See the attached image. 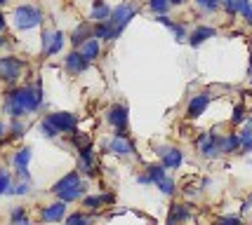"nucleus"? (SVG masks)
Wrapping results in <instances>:
<instances>
[{"mask_svg": "<svg viewBox=\"0 0 252 225\" xmlns=\"http://www.w3.org/2000/svg\"><path fill=\"white\" fill-rule=\"evenodd\" d=\"M170 7V0H149V10L156 14H165Z\"/></svg>", "mask_w": 252, "mask_h": 225, "instance_id": "28", "label": "nucleus"}, {"mask_svg": "<svg viewBox=\"0 0 252 225\" xmlns=\"http://www.w3.org/2000/svg\"><path fill=\"white\" fill-rule=\"evenodd\" d=\"M2 28H5V17H2V12H0V33H2Z\"/></svg>", "mask_w": 252, "mask_h": 225, "instance_id": "42", "label": "nucleus"}, {"mask_svg": "<svg viewBox=\"0 0 252 225\" xmlns=\"http://www.w3.org/2000/svg\"><path fill=\"white\" fill-rule=\"evenodd\" d=\"M220 139L221 136H217V134H200L198 141H196L200 155H203V157H208V160L217 157V155H220Z\"/></svg>", "mask_w": 252, "mask_h": 225, "instance_id": "6", "label": "nucleus"}, {"mask_svg": "<svg viewBox=\"0 0 252 225\" xmlns=\"http://www.w3.org/2000/svg\"><path fill=\"white\" fill-rule=\"evenodd\" d=\"M243 118H245V108L238 106L236 110H233V118H231V122H233V125H238V122H243Z\"/></svg>", "mask_w": 252, "mask_h": 225, "instance_id": "36", "label": "nucleus"}, {"mask_svg": "<svg viewBox=\"0 0 252 225\" xmlns=\"http://www.w3.org/2000/svg\"><path fill=\"white\" fill-rule=\"evenodd\" d=\"M31 157H33L31 148H22L14 155V160H12L14 169H17V174H19L22 178H31V176H29V162H31Z\"/></svg>", "mask_w": 252, "mask_h": 225, "instance_id": "13", "label": "nucleus"}, {"mask_svg": "<svg viewBox=\"0 0 252 225\" xmlns=\"http://www.w3.org/2000/svg\"><path fill=\"white\" fill-rule=\"evenodd\" d=\"M109 150L116 152V155H132V152H134V146L127 141V134H116V136L109 141Z\"/></svg>", "mask_w": 252, "mask_h": 225, "instance_id": "14", "label": "nucleus"}, {"mask_svg": "<svg viewBox=\"0 0 252 225\" xmlns=\"http://www.w3.org/2000/svg\"><path fill=\"white\" fill-rule=\"evenodd\" d=\"M238 221H241L238 216H221L220 218V223H238Z\"/></svg>", "mask_w": 252, "mask_h": 225, "instance_id": "38", "label": "nucleus"}, {"mask_svg": "<svg viewBox=\"0 0 252 225\" xmlns=\"http://www.w3.org/2000/svg\"><path fill=\"white\" fill-rule=\"evenodd\" d=\"M134 14H137V7L130 5V2H123V5H118V7L111 10V24L116 26V31L118 33H123L125 31V26L132 22Z\"/></svg>", "mask_w": 252, "mask_h": 225, "instance_id": "4", "label": "nucleus"}, {"mask_svg": "<svg viewBox=\"0 0 252 225\" xmlns=\"http://www.w3.org/2000/svg\"><path fill=\"white\" fill-rule=\"evenodd\" d=\"M5 2H7V0H0V5H5Z\"/></svg>", "mask_w": 252, "mask_h": 225, "instance_id": "46", "label": "nucleus"}, {"mask_svg": "<svg viewBox=\"0 0 252 225\" xmlns=\"http://www.w3.org/2000/svg\"><path fill=\"white\" fill-rule=\"evenodd\" d=\"M189 206L184 204H172V209H170V214H167V223H179V221H189Z\"/></svg>", "mask_w": 252, "mask_h": 225, "instance_id": "21", "label": "nucleus"}, {"mask_svg": "<svg viewBox=\"0 0 252 225\" xmlns=\"http://www.w3.org/2000/svg\"><path fill=\"white\" fill-rule=\"evenodd\" d=\"M12 190V178H10V172L7 169H0V195H10Z\"/></svg>", "mask_w": 252, "mask_h": 225, "instance_id": "27", "label": "nucleus"}, {"mask_svg": "<svg viewBox=\"0 0 252 225\" xmlns=\"http://www.w3.org/2000/svg\"><path fill=\"white\" fill-rule=\"evenodd\" d=\"M220 5L229 12L231 17H233V14H238V12H236V0H220Z\"/></svg>", "mask_w": 252, "mask_h": 225, "instance_id": "34", "label": "nucleus"}, {"mask_svg": "<svg viewBox=\"0 0 252 225\" xmlns=\"http://www.w3.org/2000/svg\"><path fill=\"white\" fill-rule=\"evenodd\" d=\"M215 35H217V31H215L212 26H198L196 31L189 35V45H191V47H200L205 40L215 38Z\"/></svg>", "mask_w": 252, "mask_h": 225, "instance_id": "15", "label": "nucleus"}, {"mask_svg": "<svg viewBox=\"0 0 252 225\" xmlns=\"http://www.w3.org/2000/svg\"><path fill=\"white\" fill-rule=\"evenodd\" d=\"M24 68H26V64H24L22 59H17V56H2L0 59V80L17 82L24 75Z\"/></svg>", "mask_w": 252, "mask_h": 225, "instance_id": "3", "label": "nucleus"}, {"mask_svg": "<svg viewBox=\"0 0 252 225\" xmlns=\"http://www.w3.org/2000/svg\"><path fill=\"white\" fill-rule=\"evenodd\" d=\"M250 0H236V12L241 14V17H245L248 14V10H250Z\"/></svg>", "mask_w": 252, "mask_h": 225, "instance_id": "32", "label": "nucleus"}, {"mask_svg": "<svg viewBox=\"0 0 252 225\" xmlns=\"http://www.w3.org/2000/svg\"><path fill=\"white\" fill-rule=\"evenodd\" d=\"M250 85H252V71H250Z\"/></svg>", "mask_w": 252, "mask_h": 225, "instance_id": "47", "label": "nucleus"}, {"mask_svg": "<svg viewBox=\"0 0 252 225\" xmlns=\"http://www.w3.org/2000/svg\"><path fill=\"white\" fill-rule=\"evenodd\" d=\"M2 134H5V125L0 122V136H2Z\"/></svg>", "mask_w": 252, "mask_h": 225, "instance_id": "44", "label": "nucleus"}, {"mask_svg": "<svg viewBox=\"0 0 252 225\" xmlns=\"http://www.w3.org/2000/svg\"><path fill=\"white\" fill-rule=\"evenodd\" d=\"M0 45H5V38H0Z\"/></svg>", "mask_w": 252, "mask_h": 225, "instance_id": "45", "label": "nucleus"}, {"mask_svg": "<svg viewBox=\"0 0 252 225\" xmlns=\"http://www.w3.org/2000/svg\"><path fill=\"white\" fill-rule=\"evenodd\" d=\"M139 183H142V185H149V183H151V181H149V176L144 174V176H139Z\"/></svg>", "mask_w": 252, "mask_h": 225, "instance_id": "41", "label": "nucleus"}, {"mask_svg": "<svg viewBox=\"0 0 252 225\" xmlns=\"http://www.w3.org/2000/svg\"><path fill=\"white\" fill-rule=\"evenodd\" d=\"M12 136H24V125L22 122H12Z\"/></svg>", "mask_w": 252, "mask_h": 225, "instance_id": "37", "label": "nucleus"}, {"mask_svg": "<svg viewBox=\"0 0 252 225\" xmlns=\"http://www.w3.org/2000/svg\"><path fill=\"white\" fill-rule=\"evenodd\" d=\"M64 66H66V71L71 75H78V73H83V71H88V66H90V61L83 56V52H73L66 56V61H64Z\"/></svg>", "mask_w": 252, "mask_h": 225, "instance_id": "10", "label": "nucleus"}, {"mask_svg": "<svg viewBox=\"0 0 252 225\" xmlns=\"http://www.w3.org/2000/svg\"><path fill=\"white\" fill-rule=\"evenodd\" d=\"M80 52H83V56L88 59V61H94L99 56V43H97V38L92 35V38H88L85 43L80 45Z\"/></svg>", "mask_w": 252, "mask_h": 225, "instance_id": "22", "label": "nucleus"}, {"mask_svg": "<svg viewBox=\"0 0 252 225\" xmlns=\"http://www.w3.org/2000/svg\"><path fill=\"white\" fill-rule=\"evenodd\" d=\"M40 129H43V134L47 136V139H55L57 134H59V131H57V127H55V125H52V122H50L47 118L40 122Z\"/></svg>", "mask_w": 252, "mask_h": 225, "instance_id": "31", "label": "nucleus"}, {"mask_svg": "<svg viewBox=\"0 0 252 225\" xmlns=\"http://www.w3.org/2000/svg\"><path fill=\"white\" fill-rule=\"evenodd\" d=\"M113 202H116L113 195H99V197H85V200H83V206L94 211V209H99L101 204H113Z\"/></svg>", "mask_w": 252, "mask_h": 225, "instance_id": "24", "label": "nucleus"}, {"mask_svg": "<svg viewBox=\"0 0 252 225\" xmlns=\"http://www.w3.org/2000/svg\"><path fill=\"white\" fill-rule=\"evenodd\" d=\"M109 122L118 129L116 134H127V106L116 103L109 108Z\"/></svg>", "mask_w": 252, "mask_h": 225, "instance_id": "8", "label": "nucleus"}, {"mask_svg": "<svg viewBox=\"0 0 252 225\" xmlns=\"http://www.w3.org/2000/svg\"><path fill=\"white\" fill-rule=\"evenodd\" d=\"M59 200H64L66 204L68 202H76V200H80L83 195H85V185L83 183H76V185H68V188H64V190H59V193H55Z\"/></svg>", "mask_w": 252, "mask_h": 225, "instance_id": "17", "label": "nucleus"}, {"mask_svg": "<svg viewBox=\"0 0 252 225\" xmlns=\"http://www.w3.org/2000/svg\"><path fill=\"white\" fill-rule=\"evenodd\" d=\"M43 106V92L40 85L35 87H19V89H12L7 99H5V113L12 118H22L29 115L33 110Z\"/></svg>", "mask_w": 252, "mask_h": 225, "instance_id": "1", "label": "nucleus"}, {"mask_svg": "<svg viewBox=\"0 0 252 225\" xmlns=\"http://www.w3.org/2000/svg\"><path fill=\"white\" fill-rule=\"evenodd\" d=\"M208 103H210V94H196V97L189 101V106H187V118H191V120L200 118V115L205 113Z\"/></svg>", "mask_w": 252, "mask_h": 225, "instance_id": "11", "label": "nucleus"}, {"mask_svg": "<svg viewBox=\"0 0 252 225\" xmlns=\"http://www.w3.org/2000/svg\"><path fill=\"white\" fill-rule=\"evenodd\" d=\"M121 33L116 31V26L111 24V19H106V22H97V26H94V38H101V40H116Z\"/></svg>", "mask_w": 252, "mask_h": 225, "instance_id": "16", "label": "nucleus"}, {"mask_svg": "<svg viewBox=\"0 0 252 225\" xmlns=\"http://www.w3.org/2000/svg\"><path fill=\"white\" fill-rule=\"evenodd\" d=\"M156 152H158V157H160L165 169H179L182 162H184L182 150H177V148H167V146H165V148H158Z\"/></svg>", "mask_w": 252, "mask_h": 225, "instance_id": "9", "label": "nucleus"}, {"mask_svg": "<svg viewBox=\"0 0 252 225\" xmlns=\"http://www.w3.org/2000/svg\"><path fill=\"white\" fill-rule=\"evenodd\" d=\"M66 216V202L64 200H59L55 204H47L43 211H40V218L47 221V223H55V221H62Z\"/></svg>", "mask_w": 252, "mask_h": 225, "instance_id": "12", "label": "nucleus"}, {"mask_svg": "<svg viewBox=\"0 0 252 225\" xmlns=\"http://www.w3.org/2000/svg\"><path fill=\"white\" fill-rule=\"evenodd\" d=\"M243 19H245V22H248V24H250V26H252V5H250V10H248V14H245Z\"/></svg>", "mask_w": 252, "mask_h": 225, "instance_id": "39", "label": "nucleus"}, {"mask_svg": "<svg viewBox=\"0 0 252 225\" xmlns=\"http://www.w3.org/2000/svg\"><path fill=\"white\" fill-rule=\"evenodd\" d=\"M80 172L92 176L94 174V157H92V146H83L80 148Z\"/></svg>", "mask_w": 252, "mask_h": 225, "instance_id": "18", "label": "nucleus"}, {"mask_svg": "<svg viewBox=\"0 0 252 225\" xmlns=\"http://www.w3.org/2000/svg\"><path fill=\"white\" fill-rule=\"evenodd\" d=\"M92 19H94V24L111 19V7L104 0H94V5H92Z\"/></svg>", "mask_w": 252, "mask_h": 225, "instance_id": "20", "label": "nucleus"}, {"mask_svg": "<svg viewBox=\"0 0 252 225\" xmlns=\"http://www.w3.org/2000/svg\"><path fill=\"white\" fill-rule=\"evenodd\" d=\"M64 47V33L62 31H47L43 33V52L45 56H55Z\"/></svg>", "mask_w": 252, "mask_h": 225, "instance_id": "7", "label": "nucleus"}, {"mask_svg": "<svg viewBox=\"0 0 252 225\" xmlns=\"http://www.w3.org/2000/svg\"><path fill=\"white\" fill-rule=\"evenodd\" d=\"M196 5L203 12H217L220 10V0H196Z\"/></svg>", "mask_w": 252, "mask_h": 225, "instance_id": "30", "label": "nucleus"}, {"mask_svg": "<svg viewBox=\"0 0 252 225\" xmlns=\"http://www.w3.org/2000/svg\"><path fill=\"white\" fill-rule=\"evenodd\" d=\"M182 2H187V0H170V5H182Z\"/></svg>", "mask_w": 252, "mask_h": 225, "instance_id": "43", "label": "nucleus"}, {"mask_svg": "<svg viewBox=\"0 0 252 225\" xmlns=\"http://www.w3.org/2000/svg\"><path fill=\"white\" fill-rule=\"evenodd\" d=\"M238 148H241L238 134H229V136H221L220 139V152H236Z\"/></svg>", "mask_w": 252, "mask_h": 225, "instance_id": "23", "label": "nucleus"}, {"mask_svg": "<svg viewBox=\"0 0 252 225\" xmlns=\"http://www.w3.org/2000/svg\"><path fill=\"white\" fill-rule=\"evenodd\" d=\"M250 209H252V195H250V200L243 204V211H250Z\"/></svg>", "mask_w": 252, "mask_h": 225, "instance_id": "40", "label": "nucleus"}, {"mask_svg": "<svg viewBox=\"0 0 252 225\" xmlns=\"http://www.w3.org/2000/svg\"><path fill=\"white\" fill-rule=\"evenodd\" d=\"M47 120L55 125L59 134H73V131H76V125H78L76 115H73V113H64V110H62V113H50Z\"/></svg>", "mask_w": 252, "mask_h": 225, "instance_id": "5", "label": "nucleus"}, {"mask_svg": "<svg viewBox=\"0 0 252 225\" xmlns=\"http://www.w3.org/2000/svg\"><path fill=\"white\" fill-rule=\"evenodd\" d=\"M94 35V26H90V24H80L76 31L71 33V43H73V47H80V45L85 43L88 38H92Z\"/></svg>", "mask_w": 252, "mask_h": 225, "instance_id": "19", "label": "nucleus"}, {"mask_svg": "<svg viewBox=\"0 0 252 225\" xmlns=\"http://www.w3.org/2000/svg\"><path fill=\"white\" fill-rule=\"evenodd\" d=\"M146 176H149V181H151V183H158L160 178H165L167 174H165L163 164H151V167L146 169Z\"/></svg>", "mask_w": 252, "mask_h": 225, "instance_id": "26", "label": "nucleus"}, {"mask_svg": "<svg viewBox=\"0 0 252 225\" xmlns=\"http://www.w3.org/2000/svg\"><path fill=\"white\" fill-rule=\"evenodd\" d=\"M12 221H14V223H26L29 218L24 214V209H14V211H12Z\"/></svg>", "mask_w": 252, "mask_h": 225, "instance_id": "35", "label": "nucleus"}, {"mask_svg": "<svg viewBox=\"0 0 252 225\" xmlns=\"http://www.w3.org/2000/svg\"><path fill=\"white\" fill-rule=\"evenodd\" d=\"M12 19H14V26L19 31H31L38 24L43 22V12L33 5H19L17 10L12 12Z\"/></svg>", "mask_w": 252, "mask_h": 225, "instance_id": "2", "label": "nucleus"}, {"mask_svg": "<svg viewBox=\"0 0 252 225\" xmlns=\"http://www.w3.org/2000/svg\"><path fill=\"white\" fill-rule=\"evenodd\" d=\"M238 139H241V150L243 152H252V122H248V125L241 129Z\"/></svg>", "mask_w": 252, "mask_h": 225, "instance_id": "25", "label": "nucleus"}, {"mask_svg": "<svg viewBox=\"0 0 252 225\" xmlns=\"http://www.w3.org/2000/svg\"><path fill=\"white\" fill-rule=\"evenodd\" d=\"M156 185L160 188V193H163V195H172V193H175V181H172V178H167V176H165V178H160Z\"/></svg>", "mask_w": 252, "mask_h": 225, "instance_id": "29", "label": "nucleus"}, {"mask_svg": "<svg viewBox=\"0 0 252 225\" xmlns=\"http://www.w3.org/2000/svg\"><path fill=\"white\" fill-rule=\"evenodd\" d=\"M66 223H68V225H76V223H90V218H88V216H83V214H73V216H68V218H66Z\"/></svg>", "mask_w": 252, "mask_h": 225, "instance_id": "33", "label": "nucleus"}]
</instances>
